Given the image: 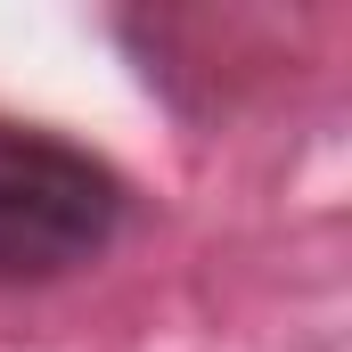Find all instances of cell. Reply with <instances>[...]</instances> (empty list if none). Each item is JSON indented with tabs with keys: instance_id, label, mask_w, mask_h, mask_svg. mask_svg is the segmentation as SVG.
Segmentation results:
<instances>
[{
	"instance_id": "1",
	"label": "cell",
	"mask_w": 352,
	"mask_h": 352,
	"mask_svg": "<svg viewBox=\"0 0 352 352\" xmlns=\"http://www.w3.org/2000/svg\"><path fill=\"white\" fill-rule=\"evenodd\" d=\"M123 230V180L90 148L0 123V287H41L98 263Z\"/></svg>"
}]
</instances>
